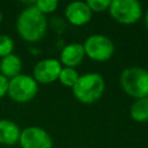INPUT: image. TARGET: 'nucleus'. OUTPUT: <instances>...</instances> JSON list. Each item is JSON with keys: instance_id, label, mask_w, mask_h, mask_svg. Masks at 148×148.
<instances>
[{"instance_id": "nucleus-5", "label": "nucleus", "mask_w": 148, "mask_h": 148, "mask_svg": "<svg viewBox=\"0 0 148 148\" xmlns=\"http://www.w3.org/2000/svg\"><path fill=\"white\" fill-rule=\"evenodd\" d=\"M109 14L118 23L133 24L140 21L143 9L138 0H111Z\"/></svg>"}, {"instance_id": "nucleus-1", "label": "nucleus", "mask_w": 148, "mask_h": 148, "mask_svg": "<svg viewBox=\"0 0 148 148\" xmlns=\"http://www.w3.org/2000/svg\"><path fill=\"white\" fill-rule=\"evenodd\" d=\"M46 30V16L34 6V2L23 8L16 18V31L18 36L28 43H37L42 40Z\"/></svg>"}, {"instance_id": "nucleus-2", "label": "nucleus", "mask_w": 148, "mask_h": 148, "mask_svg": "<svg viewBox=\"0 0 148 148\" xmlns=\"http://www.w3.org/2000/svg\"><path fill=\"white\" fill-rule=\"evenodd\" d=\"M105 90V81L99 73L89 72L81 74L72 88L74 97L83 104L97 102Z\"/></svg>"}, {"instance_id": "nucleus-17", "label": "nucleus", "mask_w": 148, "mask_h": 148, "mask_svg": "<svg viewBox=\"0 0 148 148\" xmlns=\"http://www.w3.org/2000/svg\"><path fill=\"white\" fill-rule=\"evenodd\" d=\"M91 13H103L109 10L111 0H87L86 1Z\"/></svg>"}, {"instance_id": "nucleus-16", "label": "nucleus", "mask_w": 148, "mask_h": 148, "mask_svg": "<svg viewBox=\"0 0 148 148\" xmlns=\"http://www.w3.org/2000/svg\"><path fill=\"white\" fill-rule=\"evenodd\" d=\"M15 43L14 39L8 35H0V58L7 57L14 53Z\"/></svg>"}, {"instance_id": "nucleus-11", "label": "nucleus", "mask_w": 148, "mask_h": 148, "mask_svg": "<svg viewBox=\"0 0 148 148\" xmlns=\"http://www.w3.org/2000/svg\"><path fill=\"white\" fill-rule=\"evenodd\" d=\"M21 128L10 119H0V143L5 146L16 145L20 140Z\"/></svg>"}, {"instance_id": "nucleus-10", "label": "nucleus", "mask_w": 148, "mask_h": 148, "mask_svg": "<svg viewBox=\"0 0 148 148\" xmlns=\"http://www.w3.org/2000/svg\"><path fill=\"white\" fill-rule=\"evenodd\" d=\"M84 57H86V53H84L83 44L74 42V43L66 44L61 49L59 61L62 65V67L76 68L82 62Z\"/></svg>"}, {"instance_id": "nucleus-3", "label": "nucleus", "mask_w": 148, "mask_h": 148, "mask_svg": "<svg viewBox=\"0 0 148 148\" xmlns=\"http://www.w3.org/2000/svg\"><path fill=\"white\" fill-rule=\"evenodd\" d=\"M125 94L138 99L148 97V71L142 67H127L119 77Z\"/></svg>"}, {"instance_id": "nucleus-20", "label": "nucleus", "mask_w": 148, "mask_h": 148, "mask_svg": "<svg viewBox=\"0 0 148 148\" xmlns=\"http://www.w3.org/2000/svg\"><path fill=\"white\" fill-rule=\"evenodd\" d=\"M1 21H2V12L0 9V23H1Z\"/></svg>"}, {"instance_id": "nucleus-18", "label": "nucleus", "mask_w": 148, "mask_h": 148, "mask_svg": "<svg viewBox=\"0 0 148 148\" xmlns=\"http://www.w3.org/2000/svg\"><path fill=\"white\" fill-rule=\"evenodd\" d=\"M8 82H9V80L0 74V98H2L5 95H7Z\"/></svg>"}, {"instance_id": "nucleus-19", "label": "nucleus", "mask_w": 148, "mask_h": 148, "mask_svg": "<svg viewBox=\"0 0 148 148\" xmlns=\"http://www.w3.org/2000/svg\"><path fill=\"white\" fill-rule=\"evenodd\" d=\"M145 24H146V28L148 29V9H147L146 15H145Z\"/></svg>"}, {"instance_id": "nucleus-7", "label": "nucleus", "mask_w": 148, "mask_h": 148, "mask_svg": "<svg viewBox=\"0 0 148 148\" xmlns=\"http://www.w3.org/2000/svg\"><path fill=\"white\" fill-rule=\"evenodd\" d=\"M18 143L21 148H52L50 133L40 126H29L21 131Z\"/></svg>"}, {"instance_id": "nucleus-13", "label": "nucleus", "mask_w": 148, "mask_h": 148, "mask_svg": "<svg viewBox=\"0 0 148 148\" xmlns=\"http://www.w3.org/2000/svg\"><path fill=\"white\" fill-rule=\"evenodd\" d=\"M130 116L136 123L148 121V97L135 99L130 108Z\"/></svg>"}, {"instance_id": "nucleus-12", "label": "nucleus", "mask_w": 148, "mask_h": 148, "mask_svg": "<svg viewBox=\"0 0 148 148\" xmlns=\"http://www.w3.org/2000/svg\"><path fill=\"white\" fill-rule=\"evenodd\" d=\"M22 67H23V64L21 58L15 53L3 57L0 60V74L7 77L8 80L20 75Z\"/></svg>"}, {"instance_id": "nucleus-8", "label": "nucleus", "mask_w": 148, "mask_h": 148, "mask_svg": "<svg viewBox=\"0 0 148 148\" xmlns=\"http://www.w3.org/2000/svg\"><path fill=\"white\" fill-rule=\"evenodd\" d=\"M62 65L56 58H45L39 60L34 69H32V77L39 84H50L58 80Z\"/></svg>"}, {"instance_id": "nucleus-15", "label": "nucleus", "mask_w": 148, "mask_h": 148, "mask_svg": "<svg viewBox=\"0 0 148 148\" xmlns=\"http://www.w3.org/2000/svg\"><path fill=\"white\" fill-rule=\"evenodd\" d=\"M59 2L57 0H37L34 2V6L45 16L47 14H52L57 10Z\"/></svg>"}, {"instance_id": "nucleus-14", "label": "nucleus", "mask_w": 148, "mask_h": 148, "mask_svg": "<svg viewBox=\"0 0 148 148\" xmlns=\"http://www.w3.org/2000/svg\"><path fill=\"white\" fill-rule=\"evenodd\" d=\"M80 74L76 71V68H71V67H62L59 74L58 80L60 81V83L65 87L68 88H73L74 84L76 83L77 79H79Z\"/></svg>"}, {"instance_id": "nucleus-4", "label": "nucleus", "mask_w": 148, "mask_h": 148, "mask_svg": "<svg viewBox=\"0 0 148 148\" xmlns=\"http://www.w3.org/2000/svg\"><path fill=\"white\" fill-rule=\"evenodd\" d=\"M38 92V83L29 74H20L8 82L7 95L16 103H28L36 97Z\"/></svg>"}, {"instance_id": "nucleus-9", "label": "nucleus", "mask_w": 148, "mask_h": 148, "mask_svg": "<svg viewBox=\"0 0 148 148\" xmlns=\"http://www.w3.org/2000/svg\"><path fill=\"white\" fill-rule=\"evenodd\" d=\"M66 20L75 27H82L90 22L92 13L86 1H72L65 8Z\"/></svg>"}, {"instance_id": "nucleus-6", "label": "nucleus", "mask_w": 148, "mask_h": 148, "mask_svg": "<svg viewBox=\"0 0 148 148\" xmlns=\"http://www.w3.org/2000/svg\"><path fill=\"white\" fill-rule=\"evenodd\" d=\"M83 49L86 56L98 62L109 60L116 50V46L110 37L103 34L90 35L83 43Z\"/></svg>"}]
</instances>
